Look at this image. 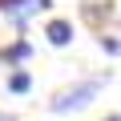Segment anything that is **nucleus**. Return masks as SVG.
<instances>
[{"mask_svg":"<svg viewBox=\"0 0 121 121\" xmlns=\"http://www.w3.org/2000/svg\"><path fill=\"white\" fill-rule=\"evenodd\" d=\"M101 85H105V77H93V81H77V85H69V89H60L52 101H48V109L52 113H73V109H85L97 93H101Z\"/></svg>","mask_w":121,"mask_h":121,"instance_id":"nucleus-1","label":"nucleus"},{"mask_svg":"<svg viewBox=\"0 0 121 121\" xmlns=\"http://www.w3.org/2000/svg\"><path fill=\"white\" fill-rule=\"evenodd\" d=\"M44 40L52 44V48H65V44H73V20H48L44 24Z\"/></svg>","mask_w":121,"mask_h":121,"instance_id":"nucleus-2","label":"nucleus"},{"mask_svg":"<svg viewBox=\"0 0 121 121\" xmlns=\"http://www.w3.org/2000/svg\"><path fill=\"white\" fill-rule=\"evenodd\" d=\"M28 89H32L28 69H12V73H8V93H16V97H20V93H28Z\"/></svg>","mask_w":121,"mask_h":121,"instance_id":"nucleus-3","label":"nucleus"},{"mask_svg":"<svg viewBox=\"0 0 121 121\" xmlns=\"http://www.w3.org/2000/svg\"><path fill=\"white\" fill-rule=\"evenodd\" d=\"M28 52H32V44H28V40H16L12 48H4V60H24Z\"/></svg>","mask_w":121,"mask_h":121,"instance_id":"nucleus-4","label":"nucleus"},{"mask_svg":"<svg viewBox=\"0 0 121 121\" xmlns=\"http://www.w3.org/2000/svg\"><path fill=\"white\" fill-rule=\"evenodd\" d=\"M101 52H109V56H121V40H117V36H101Z\"/></svg>","mask_w":121,"mask_h":121,"instance_id":"nucleus-5","label":"nucleus"},{"mask_svg":"<svg viewBox=\"0 0 121 121\" xmlns=\"http://www.w3.org/2000/svg\"><path fill=\"white\" fill-rule=\"evenodd\" d=\"M85 20H93V24H101V8H97V4H85Z\"/></svg>","mask_w":121,"mask_h":121,"instance_id":"nucleus-6","label":"nucleus"},{"mask_svg":"<svg viewBox=\"0 0 121 121\" xmlns=\"http://www.w3.org/2000/svg\"><path fill=\"white\" fill-rule=\"evenodd\" d=\"M101 121H121V113H109V117H101Z\"/></svg>","mask_w":121,"mask_h":121,"instance_id":"nucleus-7","label":"nucleus"},{"mask_svg":"<svg viewBox=\"0 0 121 121\" xmlns=\"http://www.w3.org/2000/svg\"><path fill=\"white\" fill-rule=\"evenodd\" d=\"M0 121H12V117H8V113H0Z\"/></svg>","mask_w":121,"mask_h":121,"instance_id":"nucleus-8","label":"nucleus"}]
</instances>
